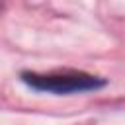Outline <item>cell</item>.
<instances>
[{
	"label": "cell",
	"instance_id": "6da1fadb",
	"mask_svg": "<svg viewBox=\"0 0 125 125\" xmlns=\"http://www.w3.org/2000/svg\"><path fill=\"white\" fill-rule=\"evenodd\" d=\"M21 82L37 92L47 94H80V92H94L104 88L107 82L100 76L82 70H64V72H33L23 70L20 74Z\"/></svg>",
	"mask_w": 125,
	"mask_h": 125
},
{
	"label": "cell",
	"instance_id": "7a4b0ae2",
	"mask_svg": "<svg viewBox=\"0 0 125 125\" xmlns=\"http://www.w3.org/2000/svg\"><path fill=\"white\" fill-rule=\"evenodd\" d=\"M2 4H4V0H0V10H2Z\"/></svg>",
	"mask_w": 125,
	"mask_h": 125
}]
</instances>
